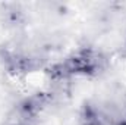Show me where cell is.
I'll return each mask as SVG.
<instances>
[{"instance_id":"6da1fadb","label":"cell","mask_w":126,"mask_h":125,"mask_svg":"<svg viewBox=\"0 0 126 125\" xmlns=\"http://www.w3.org/2000/svg\"><path fill=\"white\" fill-rule=\"evenodd\" d=\"M104 66V58L91 49H82L69 56L66 61L51 69L54 78H66L72 75H94Z\"/></svg>"},{"instance_id":"7a4b0ae2","label":"cell","mask_w":126,"mask_h":125,"mask_svg":"<svg viewBox=\"0 0 126 125\" xmlns=\"http://www.w3.org/2000/svg\"><path fill=\"white\" fill-rule=\"evenodd\" d=\"M117 125H126V119H123V121H120V122H119Z\"/></svg>"}]
</instances>
